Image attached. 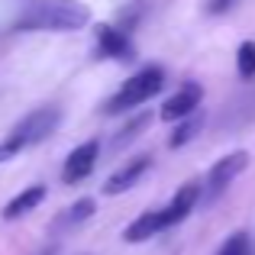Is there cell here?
<instances>
[{
  "instance_id": "6da1fadb",
  "label": "cell",
  "mask_w": 255,
  "mask_h": 255,
  "mask_svg": "<svg viewBox=\"0 0 255 255\" xmlns=\"http://www.w3.org/2000/svg\"><path fill=\"white\" fill-rule=\"evenodd\" d=\"M87 23L91 10L78 0H32L13 19V32H78Z\"/></svg>"
},
{
  "instance_id": "7a4b0ae2",
  "label": "cell",
  "mask_w": 255,
  "mask_h": 255,
  "mask_svg": "<svg viewBox=\"0 0 255 255\" xmlns=\"http://www.w3.org/2000/svg\"><path fill=\"white\" fill-rule=\"evenodd\" d=\"M58 123H62V110H58V107H36V110H29L10 132H6L3 142H0V165L16 158L19 152L32 149V145L45 142V139L58 129Z\"/></svg>"
},
{
  "instance_id": "3957f363",
  "label": "cell",
  "mask_w": 255,
  "mask_h": 255,
  "mask_svg": "<svg viewBox=\"0 0 255 255\" xmlns=\"http://www.w3.org/2000/svg\"><path fill=\"white\" fill-rule=\"evenodd\" d=\"M162 87H165V68H162V65H145V68H139L132 78H126V84L107 100L104 113H107V117L129 113V110H136V107L149 104Z\"/></svg>"
},
{
  "instance_id": "277c9868",
  "label": "cell",
  "mask_w": 255,
  "mask_h": 255,
  "mask_svg": "<svg viewBox=\"0 0 255 255\" xmlns=\"http://www.w3.org/2000/svg\"><path fill=\"white\" fill-rule=\"evenodd\" d=\"M246 168H249V152L246 149H236V152H230V155L217 158V162L210 165V171H207L204 184H200V200H204V204H217Z\"/></svg>"
},
{
  "instance_id": "5b68a950",
  "label": "cell",
  "mask_w": 255,
  "mask_h": 255,
  "mask_svg": "<svg viewBox=\"0 0 255 255\" xmlns=\"http://www.w3.org/2000/svg\"><path fill=\"white\" fill-rule=\"evenodd\" d=\"M97 36V55L110 58V62H136V42H132L129 29H120L113 23H100L94 29Z\"/></svg>"
},
{
  "instance_id": "8992f818",
  "label": "cell",
  "mask_w": 255,
  "mask_h": 255,
  "mask_svg": "<svg viewBox=\"0 0 255 255\" xmlns=\"http://www.w3.org/2000/svg\"><path fill=\"white\" fill-rule=\"evenodd\" d=\"M97 158H100V142L97 139H87V142L75 145L68 152L62 165V181L65 184H81L84 178H91V171L97 168Z\"/></svg>"
},
{
  "instance_id": "52a82bcc",
  "label": "cell",
  "mask_w": 255,
  "mask_h": 255,
  "mask_svg": "<svg viewBox=\"0 0 255 255\" xmlns=\"http://www.w3.org/2000/svg\"><path fill=\"white\" fill-rule=\"evenodd\" d=\"M200 100H204V87H200L197 81L181 84L178 91H174L171 97L162 104V110H158V120H165V123H178V120L191 117L194 110H200Z\"/></svg>"
},
{
  "instance_id": "ba28073f",
  "label": "cell",
  "mask_w": 255,
  "mask_h": 255,
  "mask_svg": "<svg viewBox=\"0 0 255 255\" xmlns=\"http://www.w3.org/2000/svg\"><path fill=\"white\" fill-rule=\"evenodd\" d=\"M149 168H152V155H136V158H129V162L120 165V168L104 181V194H107V197L126 194L129 187H136L139 181L145 178V171H149Z\"/></svg>"
},
{
  "instance_id": "9c48e42d",
  "label": "cell",
  "mask_w": 255,
  "mask_h": 255,
  "mask_svg": "<svg viewBox=\"0 0 255 255\" xmlns=\"http://www.w3.org/2000/svg\"><path fill=\"white\" fill-rule=\"evenodd\" d=\"M197 204H200V184H197V181L181 184L178 191H174V197L162 207L165 220H168V230H171V226H178V223H184V220L194 213V207H197Z\"/></svg>"
},
{
  "instance_id": "30bf717a",
  "label": "cell",
  "mask_w": 255,
  "mask_h": 255,
  "mask_svg": "<svg viewBox=\"0 0 255 255\" xmlns=\"http://www.w3.org/2000/svg\"><path fill=\"white\" fill-rule=\"evenodd\" d=\"M165 230H168V220H165V210L158 207V210H145V213H139V217L123 230V239L136 246V243H149L152 236H162Z\"/></svg>"
},
{
  "instance_id": "8fae6325",
  "label": "cell",
  "mask_w": 255,
  "mask_h": 255,
  "mask_svg": "<svg viewBox=\"0 0 255 255\" xmlns=\"http://www.w3.org/2000/svg\"><path fill=\"white\" fill-rule=\"evenodd\" d=\"M45 184H29V187H23V191L16 194V197H10L3 204V210H0V217L6 220V223H16V220H23L26 213H32L39 204L45 200Z\"/></svg>"
},
{
  "instance_id": "7c38bea8",
  "label": "cell",
  "mask_w": 255,
  "mask_h": 255,
  "mask_svg": "<svg viewBox=\"0 0 255 255\" xmlns=\"http://www.w3.org/2000/svg\"><path fill=\"white\" fill-rule=\"evenodd\" d=\"M204 129V117H200V110H194L191 117L178 120V126H174V132L168 136V149H181V145H187L197 132Z\"/></svg>"
},
{
  "instance_id": "4fadbf2b",
  "label": "cell",
  "mask_w": 255,
  "mask_h": 255,
  "mask_svg": "<svg viewBox=\"0 0 255 255\" xmlns=\"http://www.w3.org/2000/svg\"><path fill=\"white\" fill-rule=\"evenodd\" d=\"M97 213V200L94 197H78L71 207H65V213H58V226H81Z\"/></svg>"
},
{
  "instance_id": "5bb4252c",
  "label": "cell",
  "mask_w": 255,
  "mask_h": 255,
  "mask_svg": "<svg viewBox=\"0 0 255 255\" xmlns=\"http://www.w3.org/2000/svg\"><path fill=\"white\" fill-rule=\"evenodd\" d=\"M149 126H152V113H139V117H132L129 123H126L123 129L113 136V149H123V145H129L132 139H139L145 129H149Z\"/></svg>"
},
{
  "instance_id": "9a60e30c",
  "label": "cell",
  "mask_w": 255,
  "mask_h": 255,
  "mask_svg": "<svg viewBox=\"0 0 255 255\" xmlns=\"http://www.w3.org/2000/svg\"><path fill=\"white\" fill-rule=\"evenodd\" d=\"M236 71L243 81H255V39H246L236 49Z\"/></svg>"
},
{
  "instance_id": "2e32d148",
  "label": "cell",
  "mask_w": 255,
  "mask_h": 255,
  "mask_svg": "<svg viewBox=\"0 0 255 255\" xmlns=\"http://www.w3.org/2000/svg\"><path fill=\"white\" fill-rule=\"evenodd\" d=\"M217 255H252V239L249 233H233V236L223 239V246L217 249Z\"/></svg>"
},
{
  "instance_id": "e0dca14e",
  "label": "cell",
  "mask_w": 255,
  "mask_h": 255,
  "mask_svg": "<svg viewBox=\"0 0 255 255\" xmlns=\"http://www.w3.org/2000/svg\"><path fill=\"white\" fill-rule=\"evenodd\" d=\"M236 3V0H207V13H213V16H220V13H226L230 6Z\"/></svg>"
}]
</instances>
